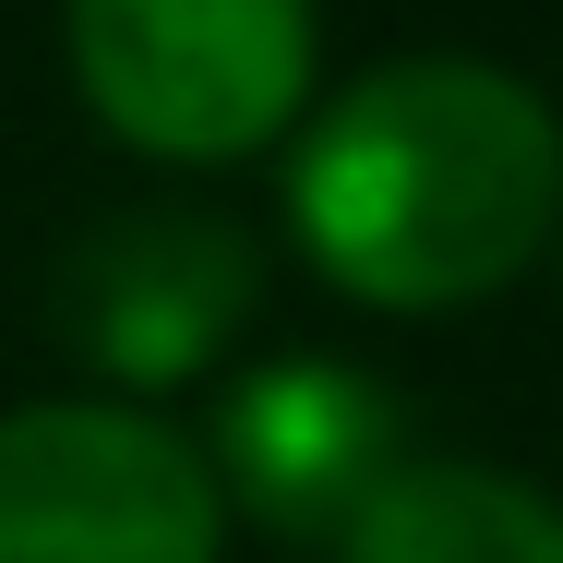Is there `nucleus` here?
I'll list each match as a JSON object with an SVG mask.
<instances>
[{
  "instance_id": "f03ea898",
  "label": "nucleus",
  "mask_w": 563,
  "mask_h": 563,
  "mask_svg": "<svg viewBox=\"0 0 563 563\" xmlns=\"http://www.w3.org/2000/svg\"><path fill=\"white\" fill-rule=\"evenodd\" d=\"M312 0H73V85L156 168H228L312 120Z\"/></svg>"
},
{
  "instance_id": "0eeeda50",
  "label": "nucleus",
  "mask_w": 563,
  "mask_h": 563,
  "mask_svg": "<svg viewBox=\"0 0 563 563\" xmlns=\"http://www.w3.org/2000/svg\"><path fill=\"white\" fill-rule=\"evenodd\" d=\"M552 264H563V240H552Z\"/></svg>"
},
{
  "instance_id": "20e7f679",
  "label": "nucleus",
  "mask_w": 563,
  "mask_h": 563,
  "mask_svg": "<svg viewBox=\"0 0 563 563\" xmlns=\"http://www.w3.org/2000/svg\"><path fill=\"white\" fill-rule=\"evenodd\" d=\"M252 300H264V252L217 205H120L73 228V252L48 264V324L109 396H168L217 372Z\"/></svg>"
},
{
  "instance_id": "7ed1b4c3",
  "label": "nucleus",
  "mask_w": 563,
  "mask_h": 563,
  "mask_svg": "<svg viewBox=\"0 0 563 563\" xmlns=\"http://www.w3.org/2000/svg\"><path fill=\"white\" fill-rule=\"evenodd\" d=\"M228 504L192 432L132 396L0 408V563H217Z\"/></svg>"
},
{
  "instance_id": "423d86ee",
  "label": "nucleus",
  "mask_w": 563,
  "mask_h": 563,
  "mask_svg": "<svg viewBox=\"0 0 563 563\" xmlns=\"http://www.w3.org/2000/svg\"><path fill=\"white\" fill-rule=\"evenodd\" d=\"M336 563H563V504L516 467H467V455H408Z\"/></svg>"
},
{
  "instance_id": "39448f33",
  "label": "nucleus",
  "mask_w": 563,
  "mask_h": 563,
  "mask_svg": "<svg viewBox=\"0 0 563 563\" xmlns=\"http://www.w3.org/2000/svg\"><path fill=\"white\" fill-rule=\"evenodd\" d=\"M205 467H217V504L252 516L264 540H324L336 552L360 528V504L408 467V408L384 396V372L324 360V347L252 360L217 396Z\"/></svg>"
},
{
  "instance_id": "f257e3e1",
  "label": "nucleus",
  "mask_w": 563,
  "mask_h": 563,
  "mask_svg": "<svg viewBox=\"0 0 563 563\" xmlns=\"http://www.w3.org/2000/svg\"><path fill=\"white\" fill-rule=\"evenodd\" d=\"M288 240L360 312H467L563 240V120L504 60H384L288 144Z\"/></svg>"
}]
</instances>
